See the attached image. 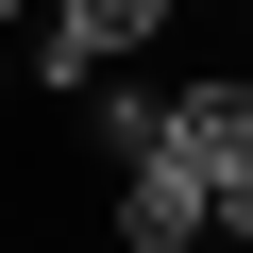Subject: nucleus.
Wrapping results in <instances>:
<instances>
[{
    "instance_id": "2",
    "label": "nucleus",
    "mask_w": 253,
    "mask_h": 253,
    "mask_svg": "<svg viewBox=\"0 0 253 253\" xmlns=\"http://www.w3.org/2000/svg\"><path fill=\"white\" fill-rule=\"evenodd\" d=\"M118 253H219V186H203L186 152L118 169Z\"/></svg>"
},
{
    "instance_id": "1",
    "label": "nucleus",
    "mask_w": 253,
    "mask_h": 253,
    "mask_svg": "<svg viewBox=\"0 0 253 253\" xmlns=\"http://www.w3.org/2000/svg\"><path fill=\"white\" fill-rule=\"evenodd\" d=\"M152 34H169V0H51V17H34V84H68V101H84L101 68H135Z\"/></svg>"
}]
</instances>
